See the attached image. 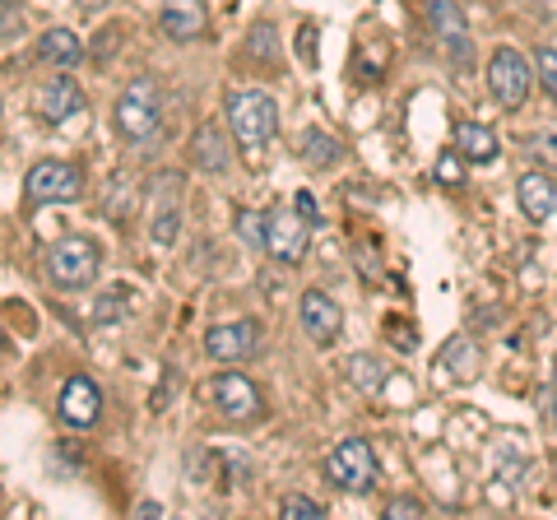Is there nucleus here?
Returning <instances> with one entry per match:
<instances>
[{
	"mask_svg": "<svg viewBox=\"0 0 557 520\" xmlns=\"http://www.w3.org/2000/svg\"><path fill=\"white\" fill-rule=\"evenodd\" d=\"M205 400L214 405L219 419L228 423H256L265 413V395L247 372H219L205 381Z\"/></svg>",
	"mask_w": 557,
	"mask_h": 520,
	"instance_id": "obj_4",
	"label": "nucleus"
},
{
	"mask_svg": "<svg viewBox=\"0 0 557 520\" xmlns=\"http://www.w3.org/2000/svg\"><path fill=\"white\" fill-rule=\"evenodd\" d=\"M460 159H465V153L456 149V153H446V159L437 163V182H446V186H456L460 182Z\"/></svg>",
	"mask_w": 557,
	"mask_h": 520,
	"instance_id": "obj_28",
	"label": "nucleus"
},
{
	"mask_svg": "<svg viewBox=\"0 0 557 520\" xmlns=\"http://www.w3.org/2000/svg\"><path fill=\"white\" fill-rule=\"evenodd\" d=\"M344 376H348V386H358V391H381V381H386V368H381V358L372 354H354L344 362Z\"/></svg>",
	"mask_w": 557,
	"mask_h": 520,
	"instance_id": "obj_19",
	"label": "nucleus"
},
{
	"mask_svg": "<svg viewBox=\"0 0 557 520\" xmlns=\"http://www.w3.org/2000/svg\"><path fill=\"white\" fill-rule=\"evenodd\" d=\"M126 311H131L126 288H112V293H102V302L94 307V325H116Z\"/></svg>",
	"mask_w": 557,
	"mask_h": 520,
	"instance_id": "obj_22",
	"label": "nucleus"
},
{
	"mask_svg": "<svg viewBox=\"0 0 557 520\" xmlns=\"http://www.w3.org/2000/svg\"><path fill=\"white\" fill-rule=\"evenodd\" d=\"M386 516H395V520H413V516H428V507L418 497H395L391 507H386Z\"/></svg>",
	"mask_w": 557,
	"mask_h": 520,
	"instance_id": "obj_27",
	"label": "nucleus"
},
{
	"mask_svg": "<svg viewBox=\"0 0 557 520\" xmlns=\"http://www.w3.org/2000/svg\"><path fill=\"white\" fill-rule=\"evenodd\" d=\"M278 516H288V520H321V502H311L302 493H288L284 502H278Z\"/></svg>",
	"mask_w": 557,
	"mask_h": 520,
	"instance_id": "obj_23",
	"label": "nucleus"
},
{
	"mask_svg": "<svg viewBox=\"0 0 557 520\" xmlns=\"http://www.w3.org/2000/svg\"><path fill=\"white\" fill-rule=\"evenodd\" d=\"M534 71H539V84H544V89L557 98V51H553V47H539Z\"/></svg>",
	"mask_w": 557,
	"mask_h": 520,
	"instance_id": "obj_25",
	"label": "nucleus"
},
{
	"mask_svg": "<svg viewBox=\"0 0 557 520\" xmlns=\"http://www.w3.org/2000/svg\"><path fill=\"white\" fill-rule=\"evenodd\" d=\"M223 112H228L233 140L247 145V149L270 145L274 131H278V108H274V98L260 94V89H233V94H228V108H223Z\"/></svg>",
	"mask_w": 557,
	"mask_h": 520,
	"instance_id": "obj_2",
	"label": "nucleus"
},
{
	"mask_svg": "<svg viewBox=\"0 0 557 520\" xmlns=\"http://www.w3.org/2000/svg\"><path fill=\"white\" fill-rule=\"evenodd\" d=\"M487 94L497 98V108L502 112H516L520 102L530 98V79H534V71H530V61L520 57L516 47H497L493 57H487Z\"/></svg>",
	"mask_w": 557,
	"mask_h": 520,
	"instance_id": "obj_7",
	"label": "nucleus"
},
{
	"mask_svg": "<svg viewBox=\"0 0 557 520\" xmlns=\"http://www.w3.org/2000/svg\"><path fill=\"white\" fill-rule=\"evenodd\" d=\"M61 419L70 428H94L102 419V391L89 376H70L61 391Z\"/></svg>",
	"mask_w": 557,
	"mask_h": 520,
	"instance_id": "obj_12",
	"label": "nucleus"
},
{
	"mask_svg": "<svg viewBox=\"0 0 557 520\" xmlns=\"http://www.w3.org/2000/svg\"><path fill=\"white\" fill-rule=\"evenodd\" d=\"M247 51H251V57H260V61H274V28L270 24H256Z\"/></svg>",
	"mask_w": 557,
	"mask_h": 520,
	"instance_id": "obj_26",
	"label": "nucleus"
},
{
	"mask_svg": "<svg viewBox=\"0 0 557 520\" xmlns=\"http://www.w3.org/2000/svg\"><path fill=\"white\" fill-rule=\"evenodd\" d=\"M260 344V321H223L214 331H205V354L214 362H242L251 358Z\"/></svg>",
	"mask_w": 557,
	"mask_h": 520,
	"instance_id": "obj_11",
	"label": "nucleus"
},
{
	"mask_svg": "<svg viewBox=\"0 0 557 520\" xmlns=\"http://www.w3.org/2000/svg\"><path fill=\"white\" fill-rule=\"evenodd\" d=\"M102 270V247L94 237H61L47 251V280L57 288H89Z\"/></svg>",
	"mask_w": 557,
	"mask_h": 520,
	"instance_id": "obj_3",
	"label": "nucleus"
},
{
	"mask_svg": "<svg viewBox=\"0 0 557 520\" xmlns=\"http://www.w3.org/2000/svg\"><path fill=\"white\" fill-rule=\"evenodd\" d=\"M190 153H196V163L209 168V172H223V168H228V149H223V135H219L214 126H205V131L196 135Z\"/></svg>",
	"mask_w": 557,
	"mask_h": 520,
	"instance_id": "obj_20",
	"label": "nucleus"
},
{
	"mask_svg": "<svg viewBox=\"0 0 557 520\" xmlns=\"http://www.w3.org/2000/svg\"><path fill=\"white\" fill-rule=\"evenodd\" d=\"M237 237L247 242L251 251H265V219L251 214V210H242V214H237Z\"/></svg>",
	"mask_w": 557,
	"mask_h": 520,
	"instance_id": "obj_24",
	"label": "nucleus"
},
{
	"mask_svg": "<svg viewBox=\"0 0 557 520\" xmlns=\"http://www.w3.org/2000/svg\"><path fill=\"white\" fill-rule=\"evenodd\" d=\"M298 153H302L307 163H317V168H330V163L339 159V145L330 140L325 131H307V135H302V149H298Z\"/></svg>",
	"mask_w": 557,
	"mask_h": 520,
	"instance_id": "obj_21",
	"label": "nucleus"
},
{
	"mask_svg": "<svg viewBox=\"0 0 557 520\" xmlns=\"http://www.w3.org/2000/svg\"><path fill=\"white\" fill-rule=\"evenodd\" d=\"M24 196L33 205H75L84 196V172L65 159H42L24 172Z\"/></svg>",
	"mask_w": 557,
	"mask_h": 520,
	"instance_id": "obj_6",
	"label": "nucleus"
},
{
	"mask_svg": "<svg viewBox=\"0 0 557 520\" xmlns=\"http://www.w3.org/2000/svg\"><path fill=\"white\" fill-rule=\"evenodd\" d=\"M112 116H116V131L126 135L131 145H149L153 135H159V126H163V98H159V84H153L149 75L131 79V89H121Z\"/></svg>",
	"mask_w": 557,
	"mask_h": 520,
	"instance_id": "obj_1",
	"label": "nucleus"
},
{
	"mask_svg": "<svg viewBox=\"0 0 557 520\" xmlns=\"http://www.w3.org/2000/svg\"><path fill=\"white\" fill-rule=\"evenodd\" d=\"M456 149L469 163H493L497 159V135L487 126H479V121H465V126L456 131Z\"/></svg>",
	"mask_w": 557,
	"mask_h": 520,
	"instance_id": "obj_18",
	"label": "nucleus"
},
{
	"mask_svg": "<svg viewBox=\"0 0 557 520\" xmlns=\"http://www.w3.org/2000/svg\"><path fill=\"white\" fill-rule=\"evenodd\" d=\"M159 24L172 42H196L205 24H209V14H205V0H168L163 14H159Z\"/></svg>",
	"mask_w": 557,
	"mask_h": 520,
	"instance_id": "obj_14",
	"label": "nucleus"
},
{
	"mask_svg": "<svg viewBox=\"0 0 557 520\" xmlns=\"http://www.w3.org/2000/svg\"><path fill=\"white\" fill-rule=\"evenodd\" d=\"M20 33V20H14V0H5V42Z\"/></svg>",
	"mask_w": 557,
	"mask_h": 520,
	"instance_id": "obj_30",
	"label": "nucleus"
},
{
	"mask_svg": "<svg viewBox=\"0 0 557 520\" xmlns=\"http://www.w3.org/2000/svg\"><path fill=\"white\" fill-rule=\"evenodd\" d=\"M307 242H311V219L293 205V210H274L265 214V251L274 260H284V265H302L307 256Z\"/></svg>",
	"mask_w": 557,
	"mask_h": 520,
	"instance_id": "obj_8",
	"label": "nucleus"
},
{
	"mask_svg": "<svg viewBox=\"0 0 557 520\" xmlns=\"http://www.w3.org/2000/svg\"><path fill=\"white\" fill-rule=\"evenodd\" d=\"M428 20H432V33L446 51V61L456 71H469V57H474V42H469V24H465V10L456 0H432L428 5Z\"/></svg>",
	"mask_w": 557,
	"mask_h": 520,
	"instance_id": "obj_9",
	"label": "nucleus"
},
{
	"mask_svg": "<svg viewBox=\"0 0 557 520\" xmlns=\"http://www.w3.org/2000/svg\"><path fill=\"white\" fill-rule=\"evenodd\" d=\"M437 368H446V376H456V381H469L479 372V344L469 335H450L442 358H437Z\"/></svg>",
	"mask_w": 557,
	"mask_h": 520,
	"instance_id": "obj_17",
	"label": "nucleus"
},
{
	"mask_svg": "<svg viewBox=\"0 0 557 520\" xmlns=\"http://www.w3.org/2000/svg\"><path fill=\"white\" fill-rule=\"evenodd\" d=\"M325 479L335 483L339 493H354V497L372 493L376 488V456H372V446L362 437H344L325 456Z\"/></svg>",
	"mask_w": 557,
	"mask_h": 520,
	"instance_id": "obj_5",
	"label": "nucleus"
},
{
	"mask_svg": "<svg viewBox=\"0 0 557 520\" xmlns=\"http://www.w3.org/2000/svg\"><path fill=\"white\" fill-rule=\"evenodd\" d=\"M293 205H298V210H302L307 219H317V200H311L307 190H298V196H293Z\"/></svg>",
	"mask_w": 557,
	"mask_h": 520,
	"instance_id": "obj_29",
	"label": "nucleus"
},
{
	"mask_svg": "<svg viewBox=\"0 0 557 520\" xmlns=\"http://www.w3.org/2000/svg\"><path fill=\"white\" fill-rule=\"evenodd\" d=\"M79 57H84V47H79V38L70 28H47L42 38H38V61L42 65L70 71V65H79Z\"/></svg>",
	"mask_w": 557,
	"mask_h": 520,
	"instance_id": "obj_16",
	"label": "nucleus"
},
{
	"mask_svg": "<svg viewBox=\"0 0 557 520\" xmlns=\"http://www.w3.org/2000/svg\"><path fill=\"white\" fill-rule=\"evenodd\" d=\"M516 200H520V210H525V219L544 223V219H553L557 182L548 177V172H525V177L516 182Z\"/></svg>",
	"mask_w": 557,
	"mask_h": 520,
	"instance_id": "obj_15",
	"label": "nucleus"
},
{
	"mask_svg": "<svg viewBox=\"0 0 557 520\" xmlns=\"http://www.w3.org/2000/svg\"><path fill=\"white\" fill-rule=\"evenodd\" d=\"M298 317H302L307 339H311V344H321V349H325V344H335L339 331H344V311H339V302L330 298V293H321V288H307V293H302Z\"/></svg>",
	"mask_w": 557,
	"mask_h": 520,
	"instance_id": "obj_10",
	"label": "nucleus"
},
{
	"mask_svg": "<svg viewBox=\"0 0 557 520\" xmlns=\"http://www.w3.org/2000/svg\"><path fill=\"white\" fill-rule=\"evenodd\" d=\"M84 108V94L75 89V79L70 75H57V79H47L42 89H38V116L51 121V126H61V121H70Z\"/></svg>",
	"mask_w": 557,
	"mask_h": 520,
	"instance_id": "obj_13",
	"label": "nucleus"
}]
</instances>
